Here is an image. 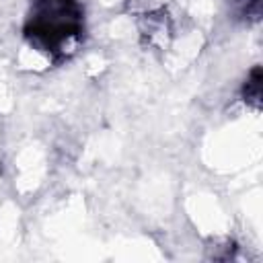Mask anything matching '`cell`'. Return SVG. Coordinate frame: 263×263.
I'll list each match as a JSON object with an SVG mask.
<instances>
[{"label":"cell","mask_w":263,"mask_h":263,"mask_svg":"<svg viewBox=\"0 0 263 263\" xmlns=\"http://www.w3.org/2000/svg\"><path fill=\"white\" fill-rule=\"evenodd\" d=\"M31 47L47 53L55 64L72 58L84 37V10L78 0H31L25 23Z\"/></svg>","instance_id":"6da1fadb"},{"label":"cell","mask_w":263,"mask_h":263,"mask_svg":"<svg viewBox=\"0 0 263 263\" xmlns=\"http://www.w3.org/2000/svg\"><path fill=\"white\" fill-rule=\"evenodd\" d=\"M140 41L148 49H164L168 47L173 39V18L164 6H154L150 10H144L138 21Z\"/></svg>","instance_id":"7a4b0ae2"},{"label":"cell","mask_w":263,"mask_h":263,"mask_svg":"<svg viewBox=\"0 0 263 263\" xmlns=\"http://www.w3.org/2000/svg\"><path fill=\"white\" fill-rule=\"evenodd\" d=\"M261 95H263V92H261V68L255 66V68L249 72L247 80H245L242 97H245V103H247V105L259 109V107H261Z\"/></svg>","instance_id":"3957f363"},{"label":"cell","mask_w":263,"mask_h":263,"mask_svg":"<svg viewBox=\"0 0 263 263\" xmlns=\"http://www.w3.org/2000/svg\"><path fill=\"white\" fill-rule=\"evenodd\" d=\"M240 2L245 4L247 14H253V16L259 14V4H261V0H240Z\"/></svg>","instance_id":"277c9868"},{"label":"cell","mask_w":263,"mask_h":263,"mask_svg":"<svg viewBox=\"0 0 263 263\" xmlns=\"http://www.w3.org/2000/svg\"><path fill=\"white\" fill-rule=\"evenodd\" d=\"M129 2H132L134 8H142V12H144V10H150V8H154V6H158V4H154V0H129Z\"/></svg>","instance_id":"5b68a950"}]
</instances>
